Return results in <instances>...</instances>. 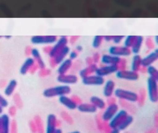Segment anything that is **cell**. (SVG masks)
<instances>
[{
  "instance_id": "obj_1",
  "label": "cell",
  "mask_w": 158,
  "mask_h": 133,
  "mask_svg": "<svg viewBox=\"0 0 158 133\" xmlns=\"http://www.w3.org/2000/svg\"><path fill=\"white\" fill-rule=\"evenodd\" d=\"M71 91L72 90L70 86L63 84L46 89L43 91V94L46 98L60 97L63 95H68L71 93Z\"/></svg>"
},
{
  "instance_id": "obj_2",
  "label": "cell",
  "mask_w": 158,
  "mask_h": 133,
  "mask_svg": "<svg viewBox=\"0 0 158 133\" xmlns=\"http://www.w3.org/2000/svg\"><path fill=\"white\" fill-rule=\"evenodd\" d=\"M114 94L119 99L123 100L133 103L137 101V93L131 91L123 88L115 89Z\"/></svg>"
},
{
  "instance_id": "obj_3",
  "label": "cell",
  "mask_w": 158,
  "mask_h": 133,
  "mask_svg": "<svg viewBox=\"0 0 158 133\" xmlns=\"http://www.w3.org/2000/svg\"><path fill=\"white\" fill-rule=\"evenodd\" d=\"M148 93L150 101L157 103L158 101V80L149 77L147 80Z\"/></svg>"
},
{
  "instance_id": "obj_4",
  "label": "cell",
  "mask_w": 158,
  "mask_h": 133,
  "mask_svg": "<svg viewBox=\"0 0 158 133\" xmlns=\"http://www.w3.org/2000/svg\"><path fill=\"white\" fill-rule=\"evenodd\" d=\"M61 122L57 119L56 115L53 114L48 115L46 123V132L47 133H55V130L60 127Z\"/></svg>"
},
{
  "instance_id": "obj_5",
  "label": "cell",
  "mask_w": 158,
  "mask_h": 133,
  "mask_svg": "<svg viewBox=\"0 0 158 133\" xmlns=\"http://www.w3.org/2000/svg\"><path fill=\"white\" fill-rule=\"evenodd\" d=\"M69 52L70 49L66 45L53 58H50L49 60L50 66L52 67H55L59 65L65 59Z\"/></svg>"
},
{
  "instance_id": "obj_6",
  "label": "cell",
  "mask_w": 158,
  "mask_h": 133,
  "mask_svg": "<svg viewBox=\"0 0 158 133\" xmlns=\"http://www.w3.org/2000/svg\"><path fill=\"white\" fill-rule=\"evenodd\" d=\"M115 76L119 79H124L129 81H135L139 77L138 72L132 70H117L115 72Z\"/></svg>"
},
{
  "instance_id": "obj_7",
  "label": "cell",
  "mask_w": 158,
  "mask_h": 133,
  "mask_svg": "<svg viewBox=\"0 0 158 133\" xmlns=\"http://www.w3.org/2000/svg\"><path fill=\"white\" fill-rule=\"evenodd\" d=\"M128 114V112L124 109L119 110L114 117L108 122L110 127L111 128L118 127Z\"/></svg>"
},
{
  "instance_id": "obj_8",
  "label": "cell",
  "mask_w": 158,
  "mask_h": 133,
  "mask_svg": "<svg viewBox=\"0 0 158 133\" xmlns=\"http://www.w3.org/2000/svg\"><path fill=\"white\" fill-rule=\"evenodd\" d=\"M82 82L86 86H99L104 84L105 80L103 77L95 74L82 78Z\"/></svg>"
},
{
  "instance_id": "obj_9",
  "label": "cell",
  "mask_w": 158,
  "mask_h": 133,
  "mask_svg": "<svg viewBox=\"0 0 158 133\" xmlns=\"http://www.w3.org/2000/svg\"><path fill=\"white\" fill-rule=\"evenodd\" d=\"M101 115V118L105 122H109L119 111V106L116 103L109 104L105 107Z\"/></svg>"
},
{
  "instance_id": "obj_10",
  "label": "cell",
  "mask_w": 158,
  "mask_h": 133,
  "mask_svg": "<svg viewBox=\"0 0 158 133\" xmlns=\"http://www.w3.org/2000/svg\"><path fill=\"white\" fill-rule=\"evenodd\" d=\"M109 53L118 57L127 56L131 53V49L126 46H113L109 50Z\"/></svg>"
},
{
  "instance_id": "obj_11",
  "label": "cell",
  "mask_w": 158,
  "mask_h": 133,
  "mask_svg": "<svg viewBox=\"0 0 158 133\" xmlns=\"http://www.w3.org/2000/svg\"><path fill=\"white\" fill-rule=\"evenodd\" d=\"M57 40L55 36H35L31 38V41L35 44H51L55 42Z\"/></svg>"
},
{
  "instance_id": "obj_12",
  "label": "cell",
  "mask_w": 158,
  "mask_h": 133,
  "mask_svg": "<svg viewBox=\"0 0 158 133\" xmlns=\"http://www.w3.org/2000/svg\"><path fill=\"white\" fill-rule=\"evenodd\" d=\"M118 70L116 65H103V66L98 67L95 74L100 76L104 77L110 75Z\"/></svg>"
},
{
  "instance_id": "obj_13",
  "label": "cell",
  "mask_w": 158,
  "mask_h": 133,
  "mask_svg": "<svg viewBox=\"0 0 158 133\" xmlns=\"http://www.w3.org/2000/svg\"><path fill=\"white\" fill-rule=\"evenodd\" d=\"M68 39L65 37H62L58 40L56 44L52 47L48 54L50 58H53L64 46H66Z\"/></svg>"
},
{
  "instance_id": "obj_14",
  "label": "cell",
  "mask_w": 158,
  "mask_h": 133,
  "mask_svg": "<svg viewBox=\"0 0 158 133\" xmlns=\"http://www.w3.org/2000/svg\"><path fill=\"white\" fill-rule=\"evenodd\" d=\"M57 81L64 85H72L77 83L78 78L76 75L73 74L60 75L57 77Z\"/></svg>"
},
{
  "instance_id": "obj_15",
  "label": "cell",
  "mask_w": 158,
  "mask_h": 133,
  "mask_svg": "<svg viewBox=\"0 0 158 133\" xmlns=\"http://www.w3.org/2000/svg\"><path fill=\"white\" fill-rule=\"evenodd\" d=\"M158 59V50L157 49L150 53L147 56L142 58L141 64L142 66L148 67L153 64Z\"/></svg>"
},
{
  "instance_id": "obj_16",
  "label": "cell",
  "mask_w": 158,
  "mask_h": 133,
  "mask_svg": "<svg viewBox=\"0 0 158 133\" xmlns=\"http://www.w3.org/2000/svg\"><path fill=\"white\" fill-rule=\"evenodd\" d=\"M73 64V60L70 58L64 59L58 65L59 66L57 69V73L59 75L67 74L71 70Z\"/></svg>"
},
{
  "instance_id": "obj_17",
  "label": "cell",
  "mask_w": 158,
  "mask_h": 133,
  "mask_svg": "<svg viewBox=\"0 0 158 133\" xmlns=\"http://www.w3.org/2000/svg\"><path fill=\"white\" fill-rule=\"evenodd\" d=\"M121 57L111 54H104L101 57L100 61L103 65H116Z\"/></svg>"
},
{
  "instance_id": "obj_18",
  "label": "cell",
  "mask_w": 158,
  "mask_h": 133,
  "mask_svg": "<svg viewBox=\"0 0 158 133\" xmlns=\"http://www.w3.org/2000/svg\"><path fill=\"white\" fill-rule=\"evenodd\" d=\"M35 64V62L32 57H28L21 66L20 69V73L22 75H25L30 73L32 67Z\"/></svg>"
},
{
  "instance_id": "obj_19",
  "label": "cell",
  "mask_w": 158,
  "mask_h": 133,
  "mask_svg": "<svg viewBox=\"0 0 158 133\" xmlns=\"http://www.w3.org/2000/svg\"><path fill=\"white\" fill-rule=\"evenodd\" d=\"M103 89V95L106 98L112 96L115 90V84L114 81L109 79L104 82Z\"/></svg>"
},
{
  "instance_id": "obj_20",
  "label": "cell",
  "mask_w": 158,
  "mask_h": 133,
  "mask_svg": "<svg viewBox=\"0 0 158 133\" xmlns=\"http://www.w3.org/2000/svg\"><path fill=\"white\" fill-rule=\"evenodd\" d=\"M59 102L62 105L69 110H75L77 109V105L73 101L71 97L67 95H63L59 97Z\"/></svg>"
},
{
  "instance_id": "obj_21",
  "label": "cell",
  "mask_w": 158,
  "mask_h": 133,
  "mask_svg": "<svg viewBox=\"0 0 158 133\" xmlns=\"http://www.w3.org/2000/svg\"><path fill=\"white\" fill-rule=\"evenodd\" d=\"M2 133H8L10 131V115L7 114H3L0 115Z\"/></svg>"
},
{
  "instance_id": "obj_22",
  "label": "cell",
  "mask_w": 158,
  "mask_h": 133,
  "mask_svg": "<svg viewBox=\"0 0 158 133\" xmlns=\"http://www.w3.org/2000/svg\"><path fill=\"white\" fill-rule=\"evenodd\" d=\"M31 54L40 69L46 67V64L39 51L35 48L31 50Z\"/></svg>"
},
{
  "instance_id": "obj_23",
  "label": "cell",
  "mask_w": 158,
  "mask_h": 133,
  "mask_svg": "<svg viewBox=\"0 0 158 133\" xmlns=\"http://www.w3.org/2000/svg\"><path fill=\"white\" fill-rule=\"evenodd\" d=\"M77 109L79 111L86 113H94L98 111L96 107L91 103H81L77 105Z\"/></svg>"
},
{
  "instance_id": "obj_24",
  "label": "cell",
  "mask_w": 158,
  "mask_h": 133,
  "mask_svg": "<svg viewBox=\"0 0 158 133\" xmlns=\"http://www.w3.org/2000/svg\"><path fill=\"white\" fill-rule=\"evenodd\" d=\"M96 122L97 127L98 130L105 132V133H110L111 130V128L110 127L109 123L103 121L101 118V116L98 115L96 117Z\"/></svg>"
},
{
  "instance_id": "obj_25",
  "label": "cell",
  "mask_w": 158,
  "mask_h": 133,
  "mask_svg": "<svg viewBox=\"0 0 158 133\" xmlns=\"http://www.w3.org/2000/svg\"><path fill=\"white\" fill-rule=\"evenodd\" d=\"M98 66L96 64L93 63L90 65H88L85 67L81 69L79 71V75L80 77L83 78L92 74H95Z\"/></svg>"
},
{
  "instance_id": "obj_26",
  "label": "cell",
  "mask_w": 158,
  "mask_h": 133,
  "mask_svg": "<svg viewBox=\"0 0 158 133\" xmlns=\"http://www.w3.org/2000/svg\"><path fill=\"white\" fill-rule=\"evenodd\" d=\"M17 86V82L15 79H13L10 80L6 85L4 90V93L5 96L10 97L14 93Z\"/></svg>"
},
{
  "instance_id": "obj_27",
  "label": "cell",
  "mask_w": 158,
  "mask_h": 133,
  "mask_svg": "<svg viewBox=\"0 0 158 133\" xmlns=\"http://www.w3.org/2000/svg\"><path fill=\"white\" fill-rule=\"evenodd\" d=\"M90 103L94 105L98 110H104L106 107V103L103 99L98 96H93L90 97Z\"/></svg>"
},
{
  "instance_id": "obj_28",
  "label": "cell",
  "mask_w": 158,
  "mask_h": 133,
  "mask_svg": "<svg viewBox=\"0 0 158 133\" xmlns=\"http://www.w3.org/2000/svg\"><path fill=\"white\" fill-rule=\"evenodd\" d=\"M141 61H142V58L140 55L138 54H135L133 56L132 62H131V70L138 72L140 67L142 66Z\"/></svg>"
},
{
  "instance_id": "obj_29",
  "label": "cell",
  "mask_w": 158,
  "mask_h": 133,
  "mask_svg": "<svg viewBox=\"0 0 158 133\" xmlns=\"http://www.w3.org/2000/svg\"><path fill=\"white\" fill-rule=\"evenodd\" d=\"M143 41V37L141 36H136L134 44L131 47V52L135 54H138L141 49Z\"/></svg>"
},
{
  "instance_id": "obj_30",
  "label": "cell",
  "mask_w": 158,
  "mask_h": 133,
  "mask_svg": "<svg viewBox=\"0 0 158 133\" xmlns=\"http://www.w3.org/2000/svg\"><path fill=\"white\" fill-rule=\"evenodd\" d=\"M134 121V118L132 115L128 114V115L126 117L123 123L119 125L117 128L120 130V131L125 130Z\"/></svg>"
},
{
  "instance_id": "obj_31",
  "label": "cell",
  "mask_w": 158,
  "mask_h": 133,
  "mask_svg": "<svg viewBox=\"0 0 158 133\" xmlns=\"http://www.w3.org/2000/svg\"><path fill=\"white\" fill-rule=\"evenodd\" d=\"M119 103L120 105L123 107V108L127 111H129L131 113L135 111V106L132 104L133 103L121 99H119Z\"/></svg>"
},
{
  "instance_id": "obj_32",
  "label": "cell",
  "mask_w": 158,
  "mask_h": 133,
  "mask_svg": "<svg viewBox=\"0 0 158 133\" xmlns=\"http://www.w3.org/2000/svg\"><path fill=\"white\" fill-rule=\"evenodd\" d=\"M147 97V91L144 88L141 89L139 91V94H138V104L139 106H142L144 105Z\"/></svg>"
},
{
  "instance_id": "obj_33",
  "label": "cell",
  "mask_w": 158,
  "mask_h": 133,
  "mask_svg": "<svg viewBox=\"0 0 158 133\" xmlns=\"http://www.w3.org/2000/svg\"><path fill=\"white\" fill-rule=\"evenodd\" d=\"M147 73L148 74L150 77L158 80V69L152 65L147 67Z\"/></svg>"
},
{
  "instance_id": "obj_34",
  "label": "cell",
  "mask_w": 158,
  "mask_h": 133,
  "mask_svg": "<svg viewBox=\"0 0 158 133\" xmlns=\"http://www.w3.org/2000/svg\"><path fill=\"white\" fill-rule=\"evenodd\" d=\"M35 124L38 132L42 133L44 132V124L41 118L39 116H36L34 119Z\"/></svg>"
},
{
  "instance_id": "obj_35",
  "label": "cell",
  "mask_w": 158,
  "mask_h": 133,
  "mask_svg": "<svg viewBox=\"0 0 158 133\" xmlns=\"http://www.w3.org/2000/svg\"><path fill=\"white\" fill-rule=\"evenodd\" d=\"M60 115L63 120L68 124L71 125L73 123V117L67 112L65 111L61 112Z\"/></svg>"
},
{
  "instance_id": "obj_36",
  "label": "cell",
  "mask_w": 158,
  "mask_h": 133,
  "mask_svg": "<svg viewBox=\"0 0 158 133\" xmlns=\"http://www.w3.org/2000/svg\"><path fill=\"white\" fill-rule=\"evenodd\" d=\"M136 36H127L124 42V46L127 48H131L135 41Z\"/></svg>"
},
{
  "instance_id": "obj_37",
  "label": "cell",
  "mask_w": 158,
  "mask_h": 133,
  "mask_svg": "<svg viewBox=\"0 0 158 133\" xmlns=\"http://www.w3.org/2000/svg\"><path fill=\"white\" fill-rule=\"evenodd\" d=\"M127 61L125 58H121L120 61L116 65L118 70H124L126 69Z\"/></svg>"
},
{
  "instance_id": "obj_38",
  "label": "cell",
  "mask_w": 158,
  "mask_h": 133,
  "mask_svg": "<svg viewBox=\"0 0 158 133\" xmlns=\"http://www.w3.org/2000/svg\"><path fill=\"white\" fill-rule=\"evenodd\" d=\"M103 37L101 36H96L93 39V47L95 48H98L100 46L103 40Z\"/></svg>"
},
{
  "instance_id": "obj_39",
  "label": "cell",
  "mask_w": 158,
  "mask_h": 133,
  "mask_svg": "<svg viewBox=\"0 0 158 133\" xmlns=\"http://www.w3.org/2000/svg\"><path fill=\"white\" fill-rule=\"evenodd\" d=\"M14 102L15 106L16 107H18L19 108L22 107L23 102H22V99H21L20 96L18 94H15L14 96Z\"/></svg>"
},
{
  "instance_id": "obj_40",
  "label": "cell",
  "mask_w": 158,
  "mask_h": 133,
  "mask_svg": "<svg viewBox=\"0 0 158 133\" xmlns=\"http://www.w3.org/2000/svg\"><path fill=\"white\" fill-rule=\"evenodd\" d=\"M0 105L3 108H6L9 105V101L1 93H0Z\"/></svg>"
},
{
  "instance_id": "obj_41",
  "label": "cell",
  "mask_w": 158,
  "mask_h": 133,
  "mask_svg": "<svg viewBox=\"0 0 158 133\" xmlns=\"http://www.w3.org/2000/svg\"><path fill=\"white\" fill-rule=\"evenodd\" d=\"M50 73V70L49 69H47L46 67H45V68L40 69L39 74L41 76L45 77L49 75Z\"/></svg>"
},
{
  "instance_id": "obj_42",
  "label": "cell",
  "mask_w": 158,
  "mask_h": 133,
  "mask_svg": "<svg viewBox=\"0 0 158 133\" xmlns=\"http://www.w3.org/2000/svg\"><path fill=\"white\" fill-rule=\"evenodd\" d=\"M92 57L94 63L96 64H97L100 61L101 56L98 53H94Z\"/></svg>"
},
{
  "instance_id": "obj_43",
  "label": "cell",
  "mask_w": 158,
  "mask_h": 133,
  "mask_svg": "<svg viewBox=\"0 0 158 133\" xmlns=\"http://www.w3.org/2000/svg\"><path fill=\"white\" fill-rule=\"evenodd\" d=\"M124 38L123 36H113L112 40L115 43H119L122 41V40Z\"/></svg>"
},
{
  "instance_id": "obj_44",
  "label": "cell",
  "mask_w": 158,
  "mask_h": 133,
  "mask_svg": "<svg viewBox=\"0 0 158 133\" xmlns=\"http://www.w3.org/2000/svg\"><path fill=\"white\" fill-rule=\"evenodd\" d=\"M72 98V99L73 100L74 102L76 103L77 105L81 103H82V100L81 99V98L80 97H78L77 95H73L72 97H71Z\"/></svg>"
},
{
  "instance_id": "obj_45",
  "label": "cell",
  "mask_w": 158,
  "mask_h": 133,
  "mask_svg": "<svg viewBox=\"0 0 158 133\" xmlns=\"http://www.w3.org/2000/svg\"><path fill=\"white\" fill-rule=\"evenodd\" d=\"M16 107L15 106H11L9 110V115L11 116H14L16 114Z\"/></svg>"
},
{
  "instance_id": "obj_46",
  "label": "cell",
  "mask_w": 158,
  "mask_h": 133,
  "mask_svg": "<svg viewBox=\"0 0 158 133\" xmlns=\"http://www.w3.org/2000/svg\"><path fill=\"white\" fill-rule=\"evenodd\" d=\"M69 58L72 60H75L78 55V52L76 50L73 51L69 52Z\"/></svg>"
},
{
  "instance_id": "obj_47",
  "label": "cell",
  "mask_w": 158,
  "mask_h": 133,
  "mask_svg": "<svg viewBox=\"0 0 158 133\" xmlns=\"http://www.w3.org/2000/svg\"><path fill=\"white\" fill-rule=\"evenodd\" d=\"M29 126H30V129H31L32 132H37L36 126L35 124L34 120H32L31 122H30V123H29Z\"/></svg>"
},
{
  "instance_id": "obj_48",
  "label": "cell",
  "mask_w": 158,
  "mask_h": 133,
  "mask_svg": "<svg viewBox=\"0 0 158 133\" xmlns=\"http://www.w3.org/2000/svg\"><path fill=\"white\" fill-rule=\"evenodd\" d=\"M116 99L114 97L111 96V97L107 98V102L106 103L108 105L109 104H113V103H116Z\"/></svg>"
},
{
  "instance_id": "obj_49",
  "label": "cell",
  "mask_w": 158,
  "mask_h": 133,
  "mask_svg": "<svg viewBox=\"0 0 158 133\" xmlns=\"http://www.w3.org/2000/svg\"><path fill=\"white\" fill-rule=\"evenodd\" d=\"M10 129H12V132H16V130H17V125L15 121H12V122H11L10 130Z\"/></svg>"
},
{
  "instance_id": "obj_50",
  "label": "cell",
  "mask_w": 158,
  "mask_h": 133,
  "mask_svg": "<svg viewBox=\"0 0 158 133\" xmlns=\"http://www.w3.org/2000/svg\"><path fill=\"white\" fill-rule=\"evenodd\" d=\"M147 46L149 49H153L154 47V44L151 40L148 39L147 40Z\"/></svg>"
},
{
  "instance_id": "obj_51",
  "label": "cell",
  "mask_w": 158,
  "mask_h": 133,
  "mask_svg": "<svg viewBox=\"0 0 158 133\" xmlns=\"http://www.w3.org/2000/svg\"><path fill=\"white\" fill-rule=\"evenodd\" d=\"M85 63L87 66L90 65L94 63L92 57L91 56H89V57H87L85 59Z\"/></svg>"
},
{
  "instance_id": "obj_52",
  "label": "cell",
  "mask_w": 158,
  "mask_h": 133,
  "mask_svg": "<svg viewBox=\"0 0 158 133\" xmlns=\"http://www.w3.org/2000/svg\"><path fill=\"white\" fill-rule=\"evenodd\" d=\"M147 67H145V66H142L140 67L139 72H140V73H143V74H145V73H147Z\"/></svg>"
},
{
  "instance_id": "obj_53",
  "label": "cell",
  "mask_w": 158,
  "mask_h": 133,
  "mask_svg": "<svg viewBox=\"0 0 158 133\" xmlns=\"http://www.w3.org/2000/svg\"><path fill=\"white\" fill-rule=\"evenodd\" d=\"M103 38L105 40L107 41H110L112 40L113 38V36H104L103 37Z\"/></svg>"
},
{
  "instance_id": "obj_54",
  "label": "cell",
  "mask_w": 158,
  "mask_h": 133,
  "mask_svg": "<svg viewBox=\"0 0 158 133\" xmlns=\"http://www.w3.org/2000/svg\"><path fill=\"white\" fill-rule=\"evenodd\" d=\"M120 132V130H119V129H118V128H117V127H115V128H111V130L110 131L111 133H118Z\"/></svg>"
},
{
  "instance_id": "obj_55",
  "label": "cell",
  "mask_w": 158,
  "mask_h": 133,
  "mask_svg": "<svg viewBox=\"0 0 158 133\" xmlns=\"http://www.w3.org/2000/svg\"><path fill=\"white\" fill-rule=\"evenodd\" d=\"M83 50V48H82V46H80V45H77L76 47V51L77 52H81V51Z\"/></svg>"
},
{
  "instance_id": "obj_56",
  "label": "cell",
  "mask_w": 158,
  "mask_h": 133,
  "mask_svg": "<svg viewBox=\"0 0 158 133\" xmlns=\"http://www.w3.org/2000/svg\"><path fill=\"white\" fill-rule=\"evenodd\" d=\"M154 122H155V124L156 125V126L158 127V115L156 114L155 116H154Z\"/></svg>"
},
{
  "instance_id": "obj_57",
  "label": "cell",
  "mask_w": 158,
  "mask_h": 133,
  "mask_svg": "<svg viewBox=\"0 0 158 133\" xmlns=\"http://www.w3.org/2000/svg\"><path fill=\"white\" fill-rule=\"evenodd\" d=\"M3 107H2L1 105H0V115L3 113Z\"/></svg>"
},
{
  "instance_id": "obj_58",
  "label": "cell",
  "mask_w": 158,
  "mask_h": 133,
  "mask_svg": "<svg viewBox=\"0 0 158 133\" xmlns=\"http://www.w3.org/2000/svg\"><path fill=\"white\" fill-rule=\"evenodd\" d=\"M0 133H2L1 124V117H0Z\"/></svg>"
}]
</instances>
